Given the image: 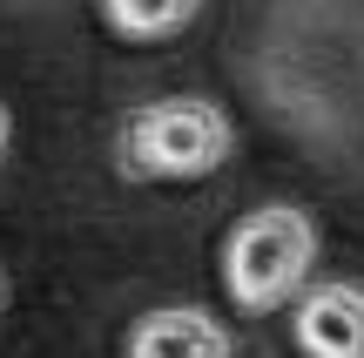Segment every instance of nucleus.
Listing matches in <instances>:
<instances>
[{"instance_id":"1","label":"nucleus","mask_w":364,"mask_h":358,"mask_svg":"<svg viewBox=\"0 0 364 358\" xmlns=\"http://www.w3.org/2000/svg\"><path fill=\"white\" fill-rule=\"evenodd\" d=\"M236 156V122L203 95H169L122 122L115 169L135 183H196Z\"/></svg>"},{"instance_id":"2","label":"nucleus","mask_w":364,"mask_h":358,"mask_svg":"<svg viewBox=\"0 0 364 358\" xmlns=\"http://www.w3.org/2000/svg\"><path fill=\"white\" fill-rule=\"evenodd\" d=\"M317 264V223L297 203H257L223 237V291L236 311H277Z\"/></svg>"},{"instance_id":"3","label":"nucleus","mask_w":364,"mask_h":358,"mask_svg":"<svg viewBox=\"0 0 364 358\" xmlns=\"http://www.w3.org/2000/svg\"><path fill=\"white\" fill-rule=\"evenodd\" d=\"M122 358H236V338L203 305H156L129 325Z\"/></svg>"},{"instance_id":"4","label":"nucleus","mask_w":364,"mask_h":358,"mask_svg":"<svg viewBox=\"0 0 364 358\" xmlns=\"http://www.w3.org/2000/svg\"><path fill=\"white\" fill-rule=\"evenodd\" d=\"M297 345L304 358H364V291L358 284H317L297 298Z\"/></svg>"},{"instance_id":"5","label":"nucleus","mask_w":364,"mask_h":358,"mask_svg":"<svg viewBox=\"0 0 364 358\" xmlns=\"http://www.w3.org/2000/svg\"><path fill=\"white\" fill-rule=\"evenodd\" d=\"M203 14V0H102V21L115 27L129 48H156V41L182 34Z\"/></svg>"},{"instance_id":"6","label":"nucleus","mask_w":364,"mask_h":358,"mask_svg":"<svg viewBox=\"0 0 364 358\" xmlns=\"http://www.w3.org/2000/svg\"><path fill=\"white\" fill-rule=\"evenodd\" d=\"M7 142H14V115H7V102H0V162H7Z\"/></svg>"},{"instance_id":"7","label":"nucleus","mask_w":364,"mask_h":358,"mask_svg":"<svg viewBox=\"0 0 364 358\" xmlns=\"http://www.w3.org/2000/svg\"><path fill=\"white\" fill-rule=\"evenodd\" d=\"M0 305H7V278H0Z\"/></svg>"}]
</instances>
